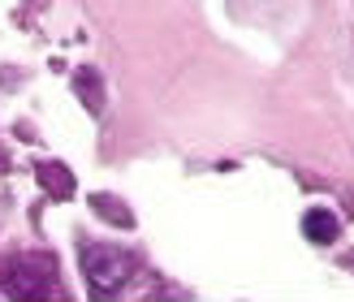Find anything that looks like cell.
I'll list each match as a JSON object with an SVG mask.
<instances>
[{
    "mask_svg": "<svg viewBox=\"0 0 354 302\" xmlns=\"http://www.w3.org/2000/svg\"><path fill=\"white\" fill-rule=\"evenodd\" d=\"M82 272H86V285L95 294H117L130 281L134 263H130L126 251H117V246H86L82 251Z\"/></svg>",
    "mask_w": 354,
    "mask_h": 302,
    "instance_id": "6da1fadb",
    "label": "cell"
},
{
    "mask_svg": "<svg viewBox=\"0 0 354 302\" xmlns=\"http://www.w3.org/2000/svg\"><path fill=\"white\" fill-rule=\"evenodd\" d=\"M303 234L311 242H333V238H337V216L324 211V207H311L307 216H303Z\"/></svg>",
    "mask_w": 354,
    "mask_h": 302,
    "instance_id": "7a4b0ae2",
    "label": "cell"
}]
</instances>
